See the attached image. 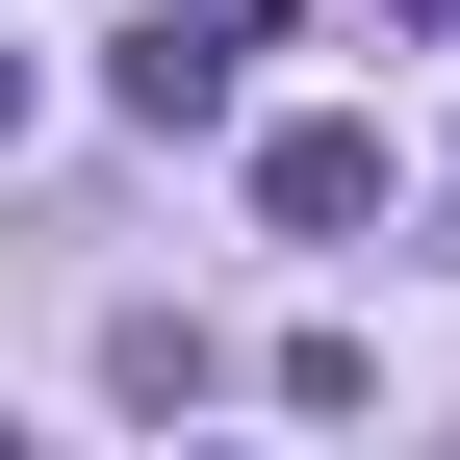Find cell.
<instances>
[{"label": "cell", "instance_id": "1", "mask_svg": "<svg viewBox=\"0 0 460 460\" xmlns=\"http://www.w3.org/2000/svg\"><path fill=\"white\" fill-rule=\"evenodd\" d=\"M256 51H281V0H154V26L102 51V102L180 154V128H230V77H256Z\"/></svg>", "mask_w": 460, "mask_h": 460}, {"label": "cell", "instance_id": "2", "mask_svg": "<svg viewBox=\"0 0 460 460\" xmlns=\"http://www.w3.org/2000/svg\"><path fill=\"white\" fill-rule=\"evenodd\" d=\"M256 230H384V128H256Z\"/></svg>", "mask_w": 460, "mask_h": 460}, {"label": "cell", "instance_id": "3", "mask_svg": "<svg viewBox=\"0 0 460 460\" xmlns=\"http://www.w3.org/2000/svg\"><path fill=\"white\" fill-rule=\"evenodd\" d=\"M0 128H26V51H0Z\"/></svg>", "mask_w": 460, "mask_h": 460}, {"label": "cell", "instance_id": "4", "mask_svg": "<svg viewBox=\"0 0 460 460\" xmlns=\"http://www.w3.org/2000/svg\"><path fill=\"white\" fill-rule=\"evenodd\" d=\"M410 26H460V0H410Z\"/></svg>", "mask_w": 460, "mask_h": 460}]
</instances>
